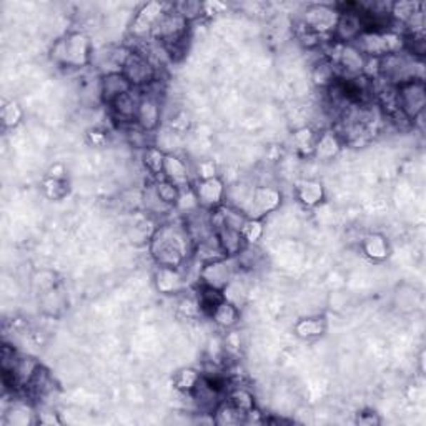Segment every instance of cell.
I'll use <instances>...</instances> for the list:
<instances>
[{
    "mask_svg": "<svg viewBox=\"0 0 426 426\" xmlns=\"http://www.w3.org/2000/svg\"><path fill=\"white\" fill-rule=\"evenodd\" d=\"M193 240L185 224H168L158 226L152 233L149 243L150 255L158 266L180 268L193 253Z\"/></svg>",
    "mask_w": 426,
    "mask_h": 426,
    "instance_id": "cell-1",
    "label": "cell"
},
{
    "mask_svg": "<svg viewBox=\"0 0 426 426\" xmlns=\"http://www.w3.org/2000/svg\"><path fill=\"white\" fill-rule=\"evenodd\" d=\"M52 60L60 67L69 69H82L90 64L92 60V43L90 39L82 32L67 34L53 43L52 47Z\"/></svg>",
    "mask_w": 426,
    "mask_h": 426,
    "instance_id": "cell-2",
    "label": "cell"
},
{
    "mask_svg": "<svg viewBox=\"0 0 426 426\" xmlns=\"http://www.w3.org/2000/svg\"><path fill=\"white\" fill-rule=\"evenodd\" d=\"M353 46L358 48L366 59H381L401 52L405 48V37L397 30H365L357 37Z\"/></svg>",
    "mask_w": 426,
    "mask_h": 426,
    "instance_id": "cell-3",
    "label": "cell"
},
{
    "mask_svg": "<svg viewBox=\"0 0 426 426\" xmlns=\"http://www.w3.org/2000/svg\"><path fill=\"white\" fill-rule=\"evenodd\" d=\"M397 104L399 112L405 115L408 122H415L425 112L426 87L425 80H411L397 87Z\"/></svg>",
    "mask_w": 426,
    "mask_h": 426,
    "instance_id": "cell-4",
    "label": "cell"
},
{
    "mask_svg": "<svg viewBox=\"0 0 426 426\" xmlns=\"http://www.w3.org/2000/svg\"><path fill=\"white\" fill-rule=\"evenodd\" d=\"M338 8L328 4H313L303 13V29L318 37H331L338 22Z\"/></svg>",
    "mask_w": 426,
    "mask_h": 426,
    "instance_id": "cell-5",
    "label": "cell"
},
{
    "mask_svg": "<svg viewBox=\"0 0 426 426\" xmlns=\"http://www.w3.org/2000/svg\"><path fill=\"white\" fill-rule=\"evenodd\" d=\"M167 4L162 2H149L144 4L133 15L130 24V35L135 42H145L152 39L155 27L163 17V13L168 11Z\"/></svg>",
    "mask_w": 426,
    "mask_h": 426,
    "instance_id": "cell-6",
    "label": "cell"
},
{
    "mask_svg": "<svg viewBox=\"0 0 426 426\" xmlns=\"http://www.w3.org/2000/svg\"><path fill=\"white\" fill-rule=\"evenodd\" d=\"M120 72L125 75L133 88H145L157 80V67L142 53L132 50L128 53L127 60L123 62Z\"/></svg>",
    "mask_w": 426,
    "mask_h": 426,
    "instance_id": "cell-7",
    "label": "cell"
},
{
    "mask_svg": "<svg viewBox=\"0 0 426 426\" xmlns=\"http://www.w3.org/2000/svg\"><path fill=\"white\" fill-rule=\"evenodd\" d=\"M336 7V6H335ZM340 15L333 30V42L335 43H353L359 34L363 32V24L358 13V4H346L345 8H338Z\"/></svg>",
    "mask_w": 426,
    "mask_h": 426,
    "instance_id": "cell-8",
    "label": "cell"
},
{
    "mask_svg": "<svg viewBox=\"0 0 426 426\" xmlns=\"http://www.w3.org/2000/svg\"><path fill=\"white\" fill-rule=\"evenodd\" d=\"M235 277V268L232 263V259H221L210 261V263L200 265L198 270V280L202 287L215 288V290L224 291L228 283L232 282Z\"/></svg>",
    "mask_w": 426,
    "mask_h": 426,
    "instance_id": "cell-9",
    "label": "cell"
},
{
    "mask_svg": "<svg viewBox=\"0 0 426 426\" xmlns=\"http://www.w3.org/2000/svg\"><path fill=\"white\" fill-rule=\"evenodd\" d=\"M193 192L200 208H205L210 212L224 205L226 197V188L219 177L198 180L193 186Z\"/></svg>",
    "mask_w": 426,
    "mask_h": 426,
    "instance_id": "cell-10",
    "label": "cell"
},
{
    "mask_svg": "<svg viewBox=\"0 0 426 426\" xmlns=\"http://www.w3.org/2000/svg\"><path fill=\"white\" fill-rule=\"evenodd\" d=\"M160 117H162V106H160V100L155 93L144 90L142 88V100L139 105V114H137L135 123L142 130L153 132L158 127Z\"/></svg>",
    "mask_w": 426,
    "mask_h": 426,
    "instance_id": "cell-11",
    "label": "cell"
},
{
    "mask_svg": "<svg viewBox=\"0 0 426 426\" xmlns=\"http://www.w3.org/2000/svg\"><path fill=\"white\" fill-rule=\"evenodd\" d=\"M282 202V195L273 186H259L253 188L252 205L248 208V219H261L266 213L273 212Z\"/></svg>",
    "mask_w": 426,
    "mask_h": 426,
    "instance_id": "cell-12",
    "label": "cell"
},
{
    "mask_svg": "<svg viewBox=\"0 0 426 426\" xmlns=\"http://www.w3.org/2000/svg\"><path fill=\"white\" fill-rule=\"evenodd\" d=\"M140 100L142 88H132L130 92L123 93L122 97H118V99L109 106L112 109L115 120H118L120 123H135Z\"/></svg>",
    "mask_w": 426,
    "mask_h": 426,
    "instance_id": "cell-13",
    "label": "cell"
},
{
    "mask_svg": "<svg viewBox=\"0 0 426 426\" xmlns=\"http://www.w3.org/2000/svg\"><path fill=\"white\" fill-rule=\"evenodd\" d=\"M132 83L128 82L125 75H123L120 70H115V72H106L104 77H102L99 83V90H100V99L104 100V104L110 105L114 104L118 97H122L123 93L132 90Z\"/></svg>",
    "mask_w": 426,
    "mask_h": 426,
    "instance_id": "cell-14",
    "label": "cell"
},
{
    "mask_svg": "<svg viewBox=\"0 0 426 426\" xmlns=\"http://www.w3.org/2000/svg\"><path fill=\"white\" fill-rule=\"evenodd\" d=\"M155 287L163 295H177L185 288V277L179 268L158 266L155 272Z\"/></svg>",
    "mask_w": 426,
    "mask_h": 426,
    "instance_id": "cell-15",
    "label": "cell"
},
{
    "mask_svg": "<svg viewBox=\"0 0 426 426\" xmlns=\"http://www.w3.org/2000/svg\"><path fill=\"white\" fill-rule=\"evenodd\" d=\"M217 238H219L220 248L224 252V255L226 259H235L238 256L240 253L243 252V248L247 247L245 238H243L242 232H237V230L228 228L225 225H219L215 228Z\"/></svg>",
    "mask_w": 426,
    "mask_h": 426,
    "instance_id": "cell-16",
    "label": "cell"
},
{
    "mask_svg": "<svg viewBox=\"0 0 426 426\" xmlns=\"http://www.w3.org/2000/svg\"><path fill=\"white\" fill-rule=\"evenodd\" d=\"M341 144H343V140L336 135L335 130L322 132L320 135H317V140H315V146H313L315 157L322 160V162L333 160L340 153Z\"/></svg>",
    "mask_w": 426,
    "mask_h": 426,
    "instance_id": "cell-17",
    "label": "cell"
},
{
    "mask_svg": "<svg viewBox=\"0 0 426 426\" xmlns=\"http://www.w3.org/2000/svg\"><path fill=\"white\" fill-rule=\"evenodd\" d=\"M163 179L170 180L175 185H179L180 188H184V186H188L190 170L184 160L177 157V155L165 153V163H163Z\"/></svg>",
    "mask_w": 426,
    "mask_h": 426,
    "instance_id": "cell-18",
    "label": "cell"
},
{
    "mask_svg": "<svg viewBox=\"0 0 426 426\" xmlns=\"http://www.w3.org/2000/svg\"><path fill=\"white\" fill-rule=\"evenodd\" d=\"M423 7H425L423 4L420 2L399 0V2H394L392 4V7H390V17H392L393 24L397 22V24L406 27L420 12H423Z\"/></svg>",
    "mask_w": 426,
    "mask_h": 426,
    "instance_id": "cell-19",
    "label": "cell"
},
{
    "mask_svg": "<svg viewBox=\"0 0 426 426\" xmlns=\"http://www.w3.org/2000/svg\"><path fill=\"white\" fill-rule=\"evenodd\" d=\"M362 250L370 260L383 261L386 256H388L390 247H388V242H386V238L383 237V235L371 233V235H366V237L363 238Z\"/></svg>",
    "mask_w": 426,
    "mask_h": 426,
    "instance_id": "cell-20",
    "label": "cell"
},
{
    "mask_svg": "<svg viewBox=\"0 0 426 426\" xmlns=\"http://www.w3.org/2000/svg\"><path fill=\"white\" fill-rule=\"evenodd\" d=\"M327 331V320L323 317H312L300 320L295 325V335L301 340H315Z\"/></svg>",
    "mask_w": 426,
    "mask_h": 426,
    "instance_id": "cell-21",
    "label": "cell"
},
{
    "mask_svg": "<svg viewBox=\"0 0 426 426\" xmlns=\"http://www.w3.org/2000/svg\"><path fill=\"white\" fill-rule=\"evenodd\" d=\"M210 318L220 328H232L237 325L240 318V310L237 305L232 303V301L224 300L219 306H217V310L212 313Z\"/></svg>",
    "mask_w": 426,
    "mask_h": 426,
    "instance_id": "cell-22",
    "label": "cell"
},
{
    "mask_svg": "<svg viewBox=\"0 0 426 426\" xmlns=\"http://www.w3.org/2000/svg\"><path fill=\"white\" fill-rule=\"evenodd\" d=\"M142 207L149 213H152V215H167V213L173 210V207L167 205V203L158 197L153 184L146 185V188L142 192Z\"/></svg>",
    "mask_w": 426,
    "mask_h": 426,
    "instance_id": "cell-23",
    "label": "cell"
},
{
    "mask_svg": "<svg viewBox=\"0 0 426 426\" xmlns=\"http://www.w3.org/2000/svg\"><path fill=\"white\" fill-rule=\"evenodd\" d=\"M298 198L305 207H317L325 198L323 185L317 180H306L298 186Z\"/></svg>",
    "mask_w": 426,
    "mask_h": 426,
    "instance_id": "cell-24",
    "label": "cell"
},
{
    "mask_svg": "<svg viewBox=\"0 0 426 426\" xmlns=\"http://www.w3.org/2000/svg\"><path fill=\"white\" fill-rule=\"evenodd\" d=\"M40 363L35 362L34 358H27V357H19V359L15 362V366H13L12 371H2V373H11V375L15 378L17 385L24 386L29 383L30 378L35 375V371L39 370Z\"/></svg>",
    "mask_w": 426,
    "mask_h": 426,
    "instance_id": "cell-25",
    "label": "cell"
},
{
    "mask_svg": "<svg viewBox=\"0 0 426 426\" xmlns=\"http://www.w3.org/2000/svg\"><path fill=\"white\" fill-rule=\"evenodd\" d=\"M225 300V295L221 290H215V288L202 287V290L198 291V306L200 312H203L208 317H212V313L215 312L217 306Z\"/></svg>",
    "mask_w": 426,
    "mask_h": 426,
    "instance_id": "cell-26",
    "label": "cell"
},
{
    "mask_svg": "<svg viewBox=\"0 0 426 426\" xmlns=\"http://www.w3.org/2000/svg\"><path fill=\"white\" fill-rule=\"evenodd\" d=\"M202 380V373H198L193 368H184L173 376V386L185 394H192V392L197 388V385Z\"/></svg>",
    "mask_w": 426,
    "mask_h": 426,
    "instance_id": "cell-27",
    "label": "cell"
},
{
    "mask_svg": "<svg viewBox=\"0 0 426 426\" xmlns=\"http://www.w3.org/2000/svg\"><path fill=\"white\" fill-rule=\"evenodd\" d=\"M142 160H144V165L146 170L150 172V175L158 177L163 175V163H165V153L162 150L157 149V146L150 145L144 149V155H142Z\"/></svg>",
    "mask_w": 426,
    "mask_h": 426,
    "instance_id": "cell-28",
    "label": "cell"
},
{
    "mask_svg": "<svg viewBox=\"0 0 426 426\" xmlns=\"http://www.w3.org/2000/svg\"><path fill=\"white\" fill-rule=\"evenodd\" d=\"M155 185V190H157L158 197L163 200V202L167 203V205H170L175 208L177 202H179L180 198V193H181V188L179 185H175L173 181L167 180V179H160V180H155L153 181Z\"/></svg>",
    "mask_w": 426,
    "mask_h": 426,
    "instance_id": "cell-29",
    "label": "cell"
},
{
    "mask_svg": "<svg viewBox=\"0 0 426 426\" xmlns=\"http://www.w3.org/2000/svg\"><path fill=\"white\" fill-rule=\"evenodd\" d=\"M173 8H175L177 13H180L184 19L188 22H193L200 19V17L205 15V7H203L202 2H195V0H186V2H179L173 4Z\"/></svg>",
    "mask_w": 426,
    "mask_h": 426,
    "instance_id": "cell-30",
    "label": "cell"
},
{
    "mask_svg": "<svg viewBox=\"0 0 426 426\" xmlns=\"http://www.w3.org/2000/svg\"><path fill=\"white\" fill-rule=\"evenodd\" d=\"M228 401L242 413H248L255 408V398H253V394L245 388H240V386L230 392Z\"/></svg>",
    "mask_w": 426,
    "mask_h": 426,
    "instance_id": "cell-31",
    "label": "cell"
},
{
    "mask_svg": "<svg viewBox=\"0 0 426 426\" xmlns=\"http://www.w3.org/2000/svg\"><path fill=\"white\" fill-rule=\"evenodd\" d=\"M315 140H317V135H315L312 128L305 127L293 133V142H295V146L300 150L301 153L313 152Z\"/></svg>",
    "mask_w": 426,
    "mask_h": 426,
    "instance_id": "cell-32",
    "label": "cell"
},
{
    "mask_svg": "<svg viewBox=\"0 0 426 426\" xmlns=\"http://www.w3.org/2000/svg\"><path fill=\"white\" fill-rule=\"evenodd\" d=\"M242 235L245 238L247 245H255L261 238V235H263V225H261L260 219H248L242 230Z\"/></svg>",
    "mask_w": 426,
    "mask_h": 426,
    "instance_id": "cell-33",
    "label": "cell"
},
{
    "mask_svg": "<svg viewBox=\"0 0 426 426\" xmlns=\"http://www.w3.org/2000/svg\"><path fill=\"white\" fill-rule=\"evenodd\" d=\"M22 120V110L15 102H8L2 106V122L6 127H15L19 125Z\"/></svg>",
    "mask_w": 426,
    "mask_h": 426,
    "instance_id": "cell-34",
    "label": "cell"
},
{
    "mask_svg": "<svg viewBox=\"0 0 426 426\" xmlns=\"http://www.w3.org/2000/svg\"><path fill=\"white\" fill-rule=\"evenodd\" d=\"M7 423L13 426H25L30 423V411L27 406H13L11 411L7 413Z\"/></svg>",
    "mask_w": 426,
    "mask_h": 426,
    "instance_id": "cell-35",
    "label": "cell"
},
{
    "mask_svg": "<svg viewBox=\"0 0 426 426\" xmlns=\"http://www.w3.org/2000/svg\"><path fill=\"white\" fill-rule=\"evenodd\" d=\"M46 192L50 198H62L67 192L65 188V181L64 180H55V179H48L46 181Z\"/></svg>",
    "mask_w": 426,
    "mask_h": 426,
    "instance_id": "cell-36",
    "label": "cell"
},
{
    "mask_svg": "<svg viewBox=\"0 0 426 426\" xmlns=\"http://www.w3.org/2000/svg\"><path fill=\"white\" fill-rule=\"evenodd\" d=\"M198 180L203 179H213V177H217V168L215 163L213 162H202L198 165Z\"/></svg>",
    "mask_w": 426,
    "mask_h": 426,
    "instance_id": "cell-37",
    "label": "cell"
},
{
    "mask_svg": "<svg viewBox=\"0 0 426 426\" xmlns=\"http://www.w3.org/2000/svg\"><path fill=\"white\" fill-rule=\"evenodd\" d=\"M88 137H90V142L93 145H102L106 142V135L105 132H99V130H93L88 133Z\"/></svg>",
    "mask_w": 426,
    "mask_h": 426,
    "instance_id": "cell-38",
    "label": "cell"
}]
</instances>
